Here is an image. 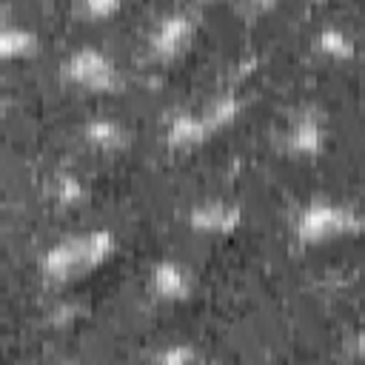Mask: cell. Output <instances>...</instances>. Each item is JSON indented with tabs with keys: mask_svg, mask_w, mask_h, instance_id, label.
I'll use <instances>...</instances> for the list:
<instances>
[{
	"mask_svg": "<svg viewBox=\"0 0 365 365\" xmlns=\"http://www.w3.org/2000/svg\"><path fill=\"white\" fill-rule=\"evenodd\" d=\"M362 228V214L356 205L348 202H334V200H311L308 205L299 208L294 220V237L305 245L325 242L334 237H351L359 234Z\"/></svg>",
	"mask_w": 365,
	"mask_h": 365,
	"instance_id": "cell-1",
	"label": "cell"
},
{
	"mask_svg": "<svg viewBox=\"0 0 365 365\" xmlns=\"http://www.w3.org/2000/svg\"><path fill=\"white\" fill-rule=\"evenodd\" d=\"M63 77L77 86V88H86V91H117L123 86V77H120V68L117 63L94 48V46H80L74 48L66 63H63Z\"/></svg>",
	"mask_w": 365,
	"mask_h": 365,
	"instance_id": "cell-2",
	"label": "cell"
},
{
	"mask_svg": "<svg viewBox=\"0 0 365 365\" xmlns=\"http://www.w3.org/2000/svg\"><path fill=\"white\" fill-rule=\"evenodd\" d=\"M194 17L185 14V11H171L165 17H160L148 34V48L157 60H171L177 57L180 51L188 48L191 37H194Z\"/></svg>",
	"mask_w": 365,
	"mask_h": 365,
	"instance_id": "cell-3",
	"label": "cell"
},
{
	"mask_svg": "<svg viewBox=\"0 0 365 365\" xmlns=\"http://www.w3.org/2000/svg\"><path fill=\"white\" fill-rule=\"evenodd\" d=\"M185 220L197 234H231L242 225V205L228 200H205L191 205Z\"/></svg>",
	"mask_w": 365,
	"mask_h": 365,
	"instance_id": "cell-4",
	"label": "cell"
},
{
	"mask_svg": "<svg viewBox=\"0 0 365 365\" xmlns=\"http://www.w3.org/2000/svg\"><path fill=\"white\" fill-rule=\"evenodd\" d=\"M325 145V123L317 111H302L285 131V151L294 157H317Z\"/></svg>",
	"mask_w": 365,
	"mask_h": 365,
	"instance_id": "cell-5",
	"label": "cell"
},
{
	"mask_svg": "<svg viewBox=\"0 0 365 365\" xmlns=\"http://www.w3.org/2000/svg\"><path fill=\"white\" fill-rule=\"evenodd\" d=\"M151 291L163 302H182L194 291V277L185 265H180L174 259H160L151 268Z\"/></svg>",
	"mask_w": 365,
	"mask_h": 365,
	"instance_id": "cell-6",
	"label": "cell"
},
{
	"mask_svg": "<svg viewBox=\"0 0 365 365\" xmlns=\"http://www.w3.org/2000/svg\"><path fill=\"white\" fill-rule=\"evenodd\" d=\"M71 245H74L77 274L83 277L86 271H94L97 265H103L111 257L117 240H114V234L108 228H94V231H86V234L71 237Z\"/></svg>",
	"mask_w": 365,
	"mask_h": 365,
	"instance_id": "cell-7",
	"label": "cell"
},
{
	"mask_svg": "<svg viewBox=\"0 0 365 365\" xmlns=\"http://www.w3.org/2000/svg\"><path fill=\"white\" fill-rule=\"evenodd\" d=\"M214 131L208 128L202 111H177L165 123V143L171 148H194L205 143Z\"/></svg>",
	"mask_w": 365,
	"mask_h": 365,
	"instance_id": "cell-8",
	"label": "cell"
},
{
	"mask_svg": "<svg viewBox=\"0 0 365 365\" xmlns=\"http://www.w3.org/2000/svg\"><path fill=\"white\" fill-rule=\"evenodd\" d=\"M83 137L88 145H94L100 151H123L128 145V131L123 128V123H117L111 117H91L83 125Z\"/></svg>",
	"mask_w": 365,
	"mask_h": 365,
	"instance_id": "cell-9",
	"label": "cell"
},
{
	"mask_svg": "<svg viewBox=\"0 0 365 365\" xmlns=\"http://www.w3.org/2000/svg\"><path fill=\"white\" fill-rule=\"evenodd\" d=\"M37 46H40V40L29 26H14V23L0 26V60L29 57L37 51Z\"/></svg>",
	"mask_w": 365,
	"mask_h": 365,
	"instance_id": "cell-10",
	"label": "cell"
},
{
	"mask_svg": "<svg viewBox=\"0 0 365 365\" xmlns=\"http://www.w3.org/2000/svg\"><path fill=\"white\" fill-rule=\"evenodd\" d=\"M242 111V97L237 91H220L217 97L208 100V106L202 108V117L208 123L211 131H220L225 125H231Z\"/></svg>",
	"mask_w": 365,
	"mask_h": 365,
	"instance_id": "cell-11",
	"label": "cell"
},
{
	"mask_svg": "<svg viewBox=\"0 0 365 365\" xmlns=\"http://www.w3.org/2000/svg\"><path fill=\"white\" fill-rule=\"evenodd\" d=\"M314 46H317L319 54H325V57H331V60H351L354 51H356L351 34L342 31V29H336V26L319 29L317 37H314Z\"/></svg>",
	"mask_w": 365,
	"mask_h": 365,
	"instance_id": "cell-12",
	"label": "cell"
},
{
	"mask_svg": "<svg viewBox=\"0 0 365 365\" xmlns=\"http://www.w3.org/2000/svg\"><path fill=\"white\" fill-rule=\"evenodd\" d=\"M86 197V185L74 174H60L51 180V200L57 205H77Z\"/></svg>",
	"mask_w": 365,
	"mask_h": 365,
	"instance_id": "cell-13",
	"label": "cell"
},
{
	"mask_svg": "<svg viewBox=\"0 0 365 365\" xmlns=\"http://www.w3.org/2000/svg\"><path fill=\"white\" fill-rule=\"evenodd\" d=\"M151 359H154V362H163V365H188V362H197L200 354H197L188 342H171V345L154 351Z\"/></svg>",
	"mask_w": 365,
	"mask_h": 365,
	"instance_id": "cell-14",
	"label": "cell"
},
{
	"mask_svg": "<svg viewBox=\"0 0 365 365\" xmlns=\"http://www.w3.org/2000/svg\"><path fill=\"white\" fill-rule=\"evenodd\" d=\"M77 3H80L83 17L88 20H106L120 11V0H77Z\"/></svg>",
	"mask_w": 365,
	"mask_h": 365,
	"instance_id": "cell-15",
	"label": "cell"
},
{
	"mask_svg": "<svg viewBox=\"0 0 365 365\" xmlns=\"http://www.w3.org/2000/svg\"><path fill=\"white\" fill-rule=\"evenodd\" d=\"M279 0H237V14L242 20H257L262 14H268L271 9H277Z\"/></svg>",
	"mask_w": 365,
	"mask_h": 365,
	"instance_id": "cell-16",
	"label": "cell"
},
{
	"mask_svg": "<svg viewBox=\"0 0 365 365\" xmlns=\"http://www.w3.org/2000/svg\"><path fill=\"white\" fill-rule=\"evenodd\" d=\"M6 108H9V97H6V91H0V117L6 114Z\"/></svg>",
	"mask_w": 365,
	"mask_h": 365,
	"instance_id": "cell-17",
	"label": "cell"
},
{
	"mask_svg": "<svg viewBox=\"0 0 365 365\" xmlns=\"http://www.w3.org/2000/svg\"><path fill=\"white\" fill-rule=\"evenodd\" d=\"M317 3H325V0H317Z\"/></svg>",
	"mask_w": 365,
	"mask_h": 365,
	"instance_id": "cell-18",
	"label": "cell"
}]
</instances>
